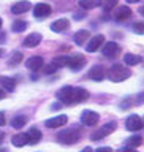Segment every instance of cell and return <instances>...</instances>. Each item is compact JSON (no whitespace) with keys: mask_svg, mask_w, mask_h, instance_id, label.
I'll use <instances>...</instances> for the list:
<instances>
[{"mask_svg":"<svg viewBox=\"0 0 144 152\" xmlns=\"http://www.w3.org/2000/svg\"><path fill=\"white\" fill-rule=\"evenodd\" d=\"M57 98L65 104H76L81 102H86L89 98V92L83 87H71V86H65L57 92Z\"/></svg>","mask_w":144,"mask_h":152,"instance_id":"6da1fadb","label":"cell"},{"mask_svg":"<svg viewBox=\"0 0 144 152\" xmlns=\"http://www.w3.org/2000/svg\"><path fill=\"white\" fill-rule=\"evenodd\" d=\"M83 136V130L79 127H70V128H65L57 133V141L62 142V144H75L78 142Z\"/></svg>","mask_w":144,"mask_h":152,"instance_id":"7a4b0ae2","label":"cell"},{"mask_svg":"<svg viewBox=\"0 0 144 152\" xmlns=\"http://www.w3.org/2000/svg\"><path fill=\"white\" fill-rule=\"evenodd\" d=\"M130 76H132L130 70L125 68V66L121 65V64H114V65L111 66V70L108 71V78L111 79V81H114V83L125 81V79L130 78Z\"/></svg>","mask_w":144,"mask_h":152,"instance_id":"3957f363","label":"cell"},{"mask_svg":"<svg viewBox=\"0 0 144 152\" xmlns=\"http://www.w3.org/2000/svg\"><path fill=\"white\" fill-rule=\"evenodd\" d=\"M116 127H117L116 122H108V124H105L103 127H100L98 130H95L92 135H90V138H92V141H100V140H103L105 136L111 135V133L116 130Z\"/></svg>","mask_w":144,"mask_h":152,"instance_id":"277c9868","label":"cell"},{"mask_svg":"<svg viewBox=\"0 0 144 152\" xmlns=\"http://www.w3.org/2000/svg\"><path fill=\"white\" fill-rule=\"evenodd\" d=\"M98 121H100V114L95 113V111H90V109H86V111H83V114H81V122L87 127L97 125Z\"/></svg>","mask_w":144,"mask_h":152,"instance_id":"5b68a950","label":"cell"},{"mask_svg":"<svg viewBox=\"0 0 144 152\" xmlns=\"http://www.w3.org/2000/svg\"><path fill=\"white\" fill-rule=\"evenodd\" d=\"M67 122H68V117H67L65 114H59V116H56V117L48 119V121L45 122V127H48V128H57V127H64Z\"/></svg>","mask_w":144,"mask_h":152,"instance_id":"8992f818","label":"cell"},{"mask_svg":"<svg viewBox=\"0 0 144 152\" xmlns=\"http://www.w3.org/2000/svg\"><path fill=\"white\" fill-rule=\"evenodd\" d=\"M51 11H52V8L48 3H38L33 7V14H35V18H38V19L48 18L51 14Z\"/></svg>","mask_w":144,"mask_h":152,"instance_id":"52a82bcc","label":"cell"},{"mask_svg":"<svg viewBox=\"0 0 144 152\" xmlns=\"http://www.w3.org/2000/svg\"><path fill=\"white\" fill-rule=\"evenodd\" d=\"M143 119L140 116H136V114H132L130 117L127 119V122H125V125H127V130H130V132H136V130H141L143 128Z\"/></svg>","mask_w":144,"mask_h":152,"instance_id":"ba28073f","label":"cell"},{"mask_svg":"<svg viewBox=\"0 0 144 152\" xmlns=\"http://www.w3.org/2000/svg\"><path fill=\"white\" fill-rule=\"evenodd\" d=\"M86 65V57L83 54H75V56H70L68 59V66L71 70H81L83 66Z\"/></svg>","mask_w":144,"mask_h":152,"instance_id":"9c48e42d","label":"cell"},{"mask_svg":"<svg viewBox=\"0 0 144 152\" xmlns=\"http://www.w3.org/2000/svg\"><path fill=\"white\" fill-rule=\"evenodd\" d=\"M119 52H121V46H119L117 43H114V41H108L106 45L103 46V54L106 57H109V59L119 56Z\"/></svg>","mask_w":144,"mask_h":152,"instance_id":"30bf717a","label":"cell"},{"mask_svg":"<svg viewBox=\"0 0 144 152\" xmlns=\"http://www.w3.org/2000/svg\"><path fill=\"white\" fill-rule=\"evenodd\" d=\"M105 76H106V70H105L103 65H95L89 71V78L94 81H103Z\"/></svg>","mask_w":144,"mask_h":152,"instance_id":"8fae6325","label":"cell"},{"mask_svg":"<svg viewBox=\"0 0 144 152\" xmlns=\"http://www.w3.org/2000/svg\"><path fill=\"white\" fill-rule=\"evenodd\" d=\"M30 8H32L30 2H27V0H19L18 3H14L11 7V13L13 14H22V13H27Z\"/></svg>","mask_w":144,"mask_h":152,"instance_id":"7c38bea8","label":"cell"},{"mask_svg":"<svg viewBox=\"0 0 144 152\" xmlns=\"http://www.w3.org/2000/svg\"><path fill=\"white\" fill-rule=\"evenodd\" d=\"M105 43V37L103 35H95L90 38V41H89V45H87V51L89 52H95V51H98L100 49V46H102Z\"/></svg>","mask_w":144,"mask_h":152,"instance_id":"4fadbf2b","label":"cell"},{"mask_svg":"<svg viewBox=\"0 0 144 152\" xmlns=\"http://www.w3.org/2000/svg\"><path fill=\"white\" fill-rule=\"evenodd\" d=\"M41 43V35L40 33H30L29 37H26L24 38V46L26 48H35V46H38Z\"/></svg>","mask_w":144,"mask_h":152,"instance_id":"5bb4252c","label":"cell"},{"mask_svg":"<svg viewBox=\"0 0 144 152\" xmlns=\"http://www.w3.org/2000/svg\"><path fill=\"white\" fill-rule=\"evenodd\" d=\"M68 26H70L68 19L60 18V19H57V21H54L51 24V30L52 32H64V30H67V27H68Z\"/></svg>","mask_w":144,"mask_h":152,"instance_id":"9a60e30c","label":"cell"},{"mask_svg":"<svg viewBox=\"0 0 144 152\" xmlns=\"http://www.w3.org/2000/svg\"><path fill=\"white\" fill-rule=\"evenodd\" d=\"M132 16V10L128 7H121L117 8L116 14H114V18H116V21H127L128 18Z\"/></svg>","mask_w":144,"mask_h":152,"instance_id":"2e32d148","label":"cell"},{"mask_svg":"<svg viewBox=\"0 0 144 152\" xmlns=\"http://www.w3.org/2000/svg\"><path fill=\"white\" fill-rule=\"evenodd\" d=\"M13 146H16V147H22V146H26L29 144V136H27V133H19V135H14L13 136Z\"/></svg>","mask_w":144,"mask_h":152,"instance_id":"e0dca14e","label":"cell"},{"mask_svg":"<svg viewBox=\"0 0 144 152\" xmlns=\"http://www.w3.org/2000/svg\"><path fill=\"white\" fill-rule=\"evenodd\" d=\"M43 64H45V62H43V59L41 57H30V59L27 60V68H30L32 71H37V70H40L41 66H43Z\"/></svg>","mask_w":144,"mask_h":152,"instance_id":"ac0fdd59","label":"cell"},{"mask_svg":"<svg viewBox=\"0 0 144 152\" xmlns=\"http://www.w3.org/2000/svg\"><path fill=\"white\" fill-rule=\"evenodd\" d=\"M89 38H90V32L89 30H78L75 33V43H76V45H79V46L84 45Z\"/></svg>","mask_w":144,"mask_h":152,"instance_id":"d6986e66","label":"cell"},{"mask_svg":"<svg viewBox=\"0 0 144 152\" xmlns=\"http://www.w3.org/2000/svg\"><path fill=\"white\" fill-rule=\"evenodd\" d=\"M27 136H29V144H38L41 140V132L38 128H30Z\"/></svg>","mask_w":144,"mask_h":152,"instance_id":"ffe728a7","label":"cell"},{"mask_svg":"<svg viewBox=\"0 0 144 152\" xmlns=\"http://www.w3.org/2000/svg\"><path fill=\"white\" fill-rule=\"evenodd\" d=\"M124 64H127V65H130V66H133V65H138V64H141V57L140 56H136V54H125L124 56Z\"/></svg>","mask_w":144,"mask_h":152,"instance_id":"44dd1931","label":"cell"},{"mask_svg":"<svg viewBox=\"0 0 144 152\" xmlns=\"http://www.w3.org/2000/svg\"><path fill=\"white\" fill-rule=\"evenodd\" d=\"M103 3V0H79V7L84 10H90L95 7H100Z\"/></svg>","mask_w":144,"mask_h":152,"instance_id":"7402d4cb","label":"cell"},{"mask_svg":"<svg viewBox=\"0 0 144 152\" xmlns=\"http://www.w3.org/2000/svg\"><path fill=\"white\" fill-rule=\"evenodd\" d=\"M0 83H2V86L7 90H14V87H16V79H13V78H2L0 79Z\"/></svg>","mask_w":144,"mask_h":152,"instance_id":"603a6c76","label":"cell"},{"mask_svg":"<svg viewBox=\"0 0 144 152\" xmlns=\"http://www.w3.org/2000/svg\"><path fill=\"white\" fill-rule=\"evenodd\" d=\"M68 59H70V56H59L52 60V64H54L57 68H59V66H65V65H68Z\"/></svg>","mask_w":144,"mask_h":152,"instance_id":"cb8c5ba5","label":"cell"},{"mask_svg":"<svg viewBox=\"0 0 144 152\" xmlns=\"http://www.w3.org/2000/svg\"><path fill=\"white\" fill-rule=\"evenodd\" d=\"M26 122H27V119L24 117V116H16L11 121V125L14 127V128H22L24 125H26Z\"/></svg>","mask_w":144,"mask_h":152,"instance_id":"d4e9b609","label":"cell"},{"mask_svg":"<svg viewBox=\"0 0 144 152\" xmlns=\"http://www.w3.org/2000/svg\"><path fill=\"white\" fill-rule=\"evenodd\" d=\"M11 28H13L14 32H24L27 28V22L26 21H14Z\"/></svg>","mask_w":144,"mask_h":152,"instance_id":"484cf974","label":"cell"},{"mask_svg":"<svg viewBox=\"0 0 144 152\" xmlns=\"http://www.w3.org/2000/svg\"><path fill=\"white\" fill-rule=\"evenodd\" d=\"M128 147H138V146H141L143 144V138L141 136H132V138H128Z\"/></svg>","mask_w":144,"mask_h":152,"instance_id":"4316f807","label":"cell"},{"mask_svg":"<svg viewBox=\"0 0 144 152\" xmlns=\"http://www.w3.org/2000/svg\"><path fill=\"white\" fill-rule=\"evenodd\" d=\"M117 2H119V0H103V3H102L103 5V11L105 13L111 11V10L117 5Z\"/></svg>","mask_w":144,"mask_h":152,"instance_id":"83f0119b","label":"cell"},{"mask_svg":"<svg viewBox=\"0 0 144 152\" xmlns=\"http://www.w3.org/2000/svg\"><path fill=\"white\" fill-rule=\"evenodd\" d=\"M21 60H22V54H21L19 51H14V52H13V56L10 57V65L14 66V65H18Z\"/></svg>","mask_w":144,"mask_h":152,"instance_id":"f1b7e54d","label":"cell"},{"mask_svg":"<svg viewBox=\"0 0 144 152\" xmlns=\"http://www.w3.org/2000/svg\"><path fill=\"white\" fill-rule=\"evenodd\" d=\"M132 28L135 33H138V35H144V22H135L132 26Z\"/></svg>","mask_w":144,"mask_h":152,"instance_id":"f546056e","label":"cell"},{"mask_svg":"<svg viewBox=\"0 0 144 152\" xmlns=\"http://www.w3.org/2000/svg\"><path fill=\"white\" fill-rule=\"evenodd\" d=\"M56 70H57V66H56L54 64H49V65L45 66V73H46V75H52Z\"/></svg>","mask_w":144,"mask_h":152,"instance_id":"4dcf8cb0","label":"cell"},{"mask_svg":"<svg viewBox=\"0 0 144 152\" xmlns=\"http://www.w3.org/2000/svg\"><path fill=\"white\" fill-rule=\"evenodd\" d=\"M94 152H113V151H111V147H98V149L94 151Z\"/></svg>","mask_w":144,"mask_h":152,"instance_id":"1f68e13d","label":"cell"},{"mask_svg":"<svg viewBox=\"0 0 144 152\" xmlns=\"http://www.w3.org/2000/svg\"><path fill=\"white\" fill-rule=\"evenodd\" d=\"M117 152H136L133 147H122V149H119Z\"/></svg>","mask_w":144,"mask_h":152,"instance_id":"d6a6232c","label":"cell"},{"mask_svg":"<svg viewBox=\"0 0 144 152\" xmlns=\"http://www.w3.org/2000/svg\"><path fill=\"white\" fill-rule=\"evenodd\" d=\"M5 122H7V121H5V113L0 111V127L5 125Z\"/></svg>","mask_w":144,"mask_h":152,"instance_id":"836d02e7","label":"cell"},{"mask_svg":"<svg viewBox=\"0 0 144 152\" xmlns=\"http://www.w3.org/2000/svg\"><path fill=\"white\" fill-rule=\"evenodd\" d=\"M81 152H94V151H92V147H84Z\"/></svg>","mask_w":144,"mask_h":152,"instance_id":"e575fe53","label":"cell"},{"mask_svg":"<svg viewBox=\"0 0 144 152\" xmlns=\"http://www.w3.org/2000/svg\"><path fill=\"white\" fill-rule=\"evenodd\" d=\"M2 98H5V90L0 89V100H2Z\"/></svg>","mask_w":144,"mask_h":152,"instance_id":"d590c367","label":"cell"},{"mask_svg":"<svg viewBox=\"0 0 144 152\" xmlns=\"http://www.w3.org/2000/svg\"><path fill=\"white\" fill-rule=\"evenodd\" d=\"M3 138H5V133H3V132H0V142L3 141Z\"/></svg>","mask_w":144,"mask_h":152,"instance_id":"8d00e7d4","label":"cell"},{"mask_svg":"<svg viewBox=\"0 0 144 152\" xmlns=\"http://www.w3.org/2000/svg\"><path fill=\"white\" fill-rule=\"evenodd\" d=\"M128 3H136V2H140V0H127Z\"/></svg>","mask_w":144,"mask_h":152,"instance_id":"74e56055","label":"cell"},{"mask_svg":"<svg viewBox=\"0 0 144 152\" xmlns=\"http://www.w3.org/2000/svg\"><path fill=\"white\" fill-rule=\"evenodd\" d=\"M140 13H141L143 16H144V7H141V8H140Z\"/></svg>","mask_w":144,"mask_h":152,"instance_id":"f35d334b","label":"cell"},{"mask_svg":"<svg viewBox=\"0 0 144 152\" xmlns=\"http://www.w3.org/2000/svg\"><path fill=\"white\" fill-rule=\"evenodd\" d=\"M0 28H2V18H0Z\"/></svg>","mask_w":144,"mask_h":152,"instance_id":"ab89813d","label":"cell"},{"mask_svg":"<svg viewBox=\"0 0 144 152\" xmlns=\"http://www.w3.org/2000/svg\"><path fill=\"white\" fill-rule=\"evenodd\" d=\"M0 54H2V49H0Z\"/></svg>","mask_w":144,"mask_h":152,"instance_id":"60d3db41","label":"cell"}]
</instances>
